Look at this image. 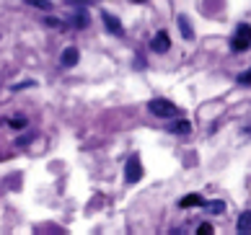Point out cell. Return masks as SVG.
Masks as SVG:
<instances>
[{
    "instance_id": "2",
    "label": "cell",
    "mask_w": 251,
    "mask_h": 235,
    "mask_svg": "<svg viewBox=\"0 0 251 235\" xmlns=\"http://www.w3.org/2000/svg\"><path fill=\"white\" fill-rule=\"evenodd\" d=\"M148 109H151V114L161 117V119H171V117L179 114V109H176L169 98H153L151 103H148Z\"/></svg>"
},
{
    "instance_id": "4",
    "label": "cell",
    "mask_w": 251,
    "mask_h": 235,
    "mask_svg": "<svg viewBox=\"0 0 251 235\" xmlns=\"http://www.w3.org/2000/svg\"><path fill=\"white\" fill-rule=\"evenodd\" d=\"M101 21H104L106 31H109L111 36H125V26H122V21H119V18H117L114 13L104 11V13H101Z\"/></svg>"
},
{
    "instance_id": "7",
    "label": "cell",
    "mask_w": 251,
    "mask_h": 235,
    "mask_svg": "<svg viewBox=\"0 0 251 235\" xmlns=\"http://www.w3.org/2000/svg\"><path fill=\"white\" fill-rule=\"evenodd\" d=\"M68 24H70V26H75V29H86V26L91 24V16L83 11V8H78V11L73 13V16H68Z\"/></svg>"
},
{
    "instance_id": "3",
    "label": "cell",
    "mask_w": 251,
    "mask_h": 235,
    "mask_svg": "<svg viewBox=\"0 0 251 235\" xmlns=\"http://www.w3.org/2000/svg\"><path fill=\"white\" fill-rule=\"evenodd\" d=\"M143 178V163H140V155H129L127 163H125V181L127 184H137Z\"/></svg>"
},
{
    "instance_id": "18",
    "label": "cell",
    "mask_w": 251,
    "mask_h": 235,
    "mask_svg": "<svg viewBox=\"0 0 251 235\" xmlns=\"http://www.w3.org/2000/svg\"><path fill=\"white\" fill-rule=\"evenodd\" d=\"M129 3H148V0H129Z\"/></svg>"
},
{
    "instance_id": "1",
    "label": "cell",
    "mask_w": 251,
    "mask_h": 235,
    "mask_svg": "<svg viewBox=\"0 0 251 235\" xmlns=\"http://www.w3.org/2000/svg\"><path fill=\"white\" fill-rule=\"evenodd\" d=\"M251 47V26L249 24H238L233 31V39H230V49L233 52H246Z\"/></svg>"
},
{
    "instance_id": "13",
    "label": "cell",
    "mask_w": 251,
    "mask_h": 235,
    "mask_svg": "<svg viewBox=\"0 0 251 235\" xmlns=\"http://www.w3.org/2000/svg\"><path fill=\"white\" fill-rule=\"evenodd\" d=\"M204 210H207L210 214H223V212H226V202H207V204H204Z\"/></svg>"
},
{
    "instance_id": "5",
    "label": "cell",
    "mask_w": 251,
    "mask_h": 235,
    "mask_svg": "<svg viewBox=\"0 0 251 235\" xmlns=\"http://www.w3.org/2000/svg\"><path fill=\"white\" fill-rule=\"evenodd\" d=\"M151 49L158 52V54H166V52H169V49H171L169 34H166V31H158V34L153 36V42H151Z\"/></svg>"
},
{
    "instance_id": "6",
    "label": "cell",
    "mask_w": 251,
    "mask_h": 235,
    "mask_svg": "<svg viewBox=\"0 0 251 235\" xmlns=\"http://www.w3.org/2000/svg\"><path fill=\"white\" fill-rule=\"evenodd\" d=\"M80 60V52L78 47H68V49H62V57H60V65L62 68H75Z\"/></svg>"
},
{
    "instance_id": "14",
    "label": "cell",
    "mask_w": 251,
    "mask_h": 235,
    "mask_svg": "<svg viewBox=\"0 0 251 235\" xmlns=\"http://www.w3.org/2000/svg\"><path fill=\"white\" fill-rule=\"evenodd\" d=\"M5 121H8V127H13V129H24L26 124H29L26 117H13V119H5Z\"/></svg>"
},
{
    "instance_id": "8",
    "label": "cell",
    "mask_w": 251,
    "mask_h": 235,
    "mask_svg": "<svg viewBox=\"0 0 251 235\" xmlns=\"http://www.w3.org/2000/svg\"><path fill=\"white\" fill-rule=\"evenodd\" d=\"M176 21H179V29H181V36H184V39H187V42H192V39H194V29H192L189 18H187V16H179V18H176Z\"/></svg>"
},
{
    "instance_id": "16",
    "label": "cell",
    "mask_w": 251,
    "mask_h": 235,
    "mask_svg": "<svg viewBox=\"0 0 251 235\" xmlns=\"http://www.w3.org/2000/svg\"><path fill=\"white\" fill-rule=\"evenodd\" d=\"M238 83H241V86H251V68L238 75Z\"/></svg>"
},
{
    "instance_id": "9",
    "label": "cell",
    "mask_w": 251,
    "mask_h": 235,
    "mask_svg": "<svg viewBox=\"0 0 251 235\" xmlns=\"http://www.w3.org/2000/svg\"><path fill=\"white\" fill-rule=\"evenodd\" d=\"M204 202H202V196L200 194H187V196H181V202H179V207H184V210H187V207H202Z\"/></svg>"
},
{
    "instance_id": "12",
    "label": "cell",
    "mask_w": 251,
    "mask_h": 235,
    "mask_svg": "<svg viewBox=\"0 0 251 235\" xmlns=\"http://www.w3.org/2000/svg\"><path fill=\"white\" fill-rule=\"evenodd\" d=\"M24 3H26V5H31V8H39V11H47V13L54 8V5H52V0H24Z\"/></svg>"
},
{
    "instance_id": "10",
    "label": "cell",
    "mask_w": 251,
    "mask_h": 235,
    "mask_svg": "<svg viewBox=\"0 0 251 235\" xmlns=\"http://www.w3.org/2000/svg\"><path fill=\"white\" fill-rule=\"evenodd\" d=\"M238 233H251V210L246 212H241V217H238Z\"/></svg>"
},
{
    "instance_id": "11",
    "label": "cell",
    "mask_w": 251,
    "mask_h": 235,
    "mask_svg": "<svg viewBox=\"0 0 251 235\" xmlns=\"http://www.w3.org/2000/svg\"><path fill=\"white\" fill-rule=\"evenodd\" d=\"M169 129H171V132H176V135H189L192 132V124H189L187 119H181V121H174Z\"/></svg>"
},
{
    "instance_id": "15",
    "label": "cell",
    "mask_w": 251,
    "mask_h": 235,
    "mask_svg": "<svg viewBox=\"0 0 251 235\" xmlns=\"http://www.w3.org/2000/svg\"><path fill=\"white\" fill-rule=\"evenodd\" d=\"M68 5H78V8H86V5H94V3H99V0H65Z\"/></svg>"
},
{
    "instance_id": "17",
    "label": "cell",
    "mask_w": 251,
    "mask_h": 235,
    "mask_svg": "<svg viewBox=\"0 0 251 235\" xmlns=\"http://www.w3.org/2000/svg\"><path fill=\"white\" fill-rule=\"evenodd\" d=\"M197 233H200V235H210V233H212V225H210V222L200 225V228H197Z\"/></svg>"
}]
</instances>
